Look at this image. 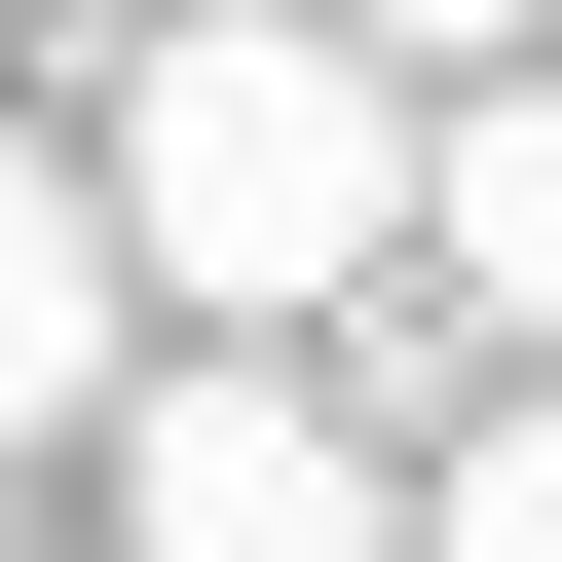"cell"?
I'll return each mask as SVG.
<instances>
[{"mask_svg": "<svg viewBox=\"0 0 562 562\" xmlns=\"http://www.w3.org/2000/svg\"><path fill=\"white\" fill-rule=\"evenodd\" d=\"M76 188H113V301H150V338H338L375 225H413V113L301 38V0H150Z\"/></svg>", "mask_w": 562, "mask_h": 562, "instance_id": "obj_1", "label": "cell"}, {"mask_svg": "<svg viewBox=\"0 0 562 562\" xmlns=\"http://www.w3.org/2000/svg\"><path fill=\"white\" fill-rule=\"evenodd\" d=\"M301 38H338L375 113H450V76H562V0H301Z\"/></svg>", "mask_w": 562, "mask_h": 562, "instance_id": "obj_6", "label": "cell"}, {"mask_svg": "<svg viewBox=\"0 0 562 562\" xmlns=\"http://www.w3.org/2000/svg\"><path fill=\"white\" fill-rule=\"evenodd\" d=\"M76 450H113V562H413V450L338 338H150Z\"/></svg>", "mask_w": 562, "mask_h": 562, "instance_id": "obj_2", "label": "cell"}, {"mask_svg": "<svg viewBox=\"0 0 562 562\" xmlns=\"http://www.w3.org/2000/svg\"><path fill=\"white\" fill-rule=\"evenodd\" d=\"M113 375H150V301H113V188H76L38 113H0V450H76Z\"/></svg>", "mask_w": 562, "mask_h": 562, "instance_id": "obj_4", "label": "cell"}, {"mask_svg": "<svg viewBox=\"0 0 562 562\" xmlns=\"http://www.w3.org/2000/svg\"><path fill=\"white\" fill-rule=\"evenodd\" d=\"M375 262H413V338H450V375H562V76H450Z\"/></svg>", "mask_w": 562, "mask_h": 562, "instance_id": "obj_3", "label": "cell"}, {"mask_svg": "<svg viewBox=\"0 0 562 562\" xmlns=\"http://www.w3.org/2000/svg\"><path fill=\"white\" fill-rule=\"evenodd\" d=\"M413 562H562V375H450L413 413Z\"/></svg>", "mask_w": 562, "mask_h": 562, "instance_id": "obj_5", "label": "cell"}]
</instances>
